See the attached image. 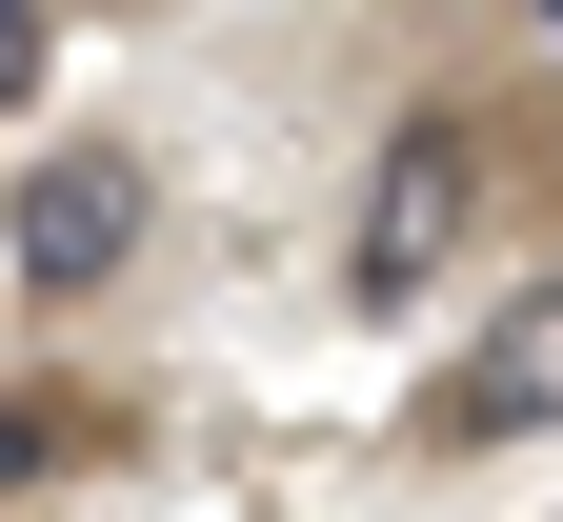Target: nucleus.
<instances>
[{
  "label": "nucleus",
  "mask_w": 563,
  "mask_h": 522,
  "mask_svg": "<svg viewBox=\"0 0 563 522\" xmlns=\"http://www.w3.org/2000/svg\"><path fill=\"white\" fill-rule=\"evenodd\" d=\"M463 221H483V121H402V141H383L363 242H342V262H363V302H422V262H443Z\"/></svg>",
  "instance_id": "obj_1"
},
{
  "label": "nucleus",
  "mask_w": 563,
  "mask_h": 522,
  "mask_svg": "<svg viewBox=\"0 0 563 522\" xmlns=\"http://www.w3.org/2000/svg\"><path fill=\"white\" fill-rule=\"evenodd\" d=\"M121 242H141V162L121 141H60V162L21 181V281L81 302V281H121Z\"/></svg>",
  "instance_id": "obj_2"
},
{
  "label": "nucleus",
  "mask_w": 563,
  "mask_h": 522,
  "mask_svg": "<svg viewBox=\"0 0 563 522\" xmlns=\"http://www.w3.org/2000/svg\"><path fill=\"white\" fill-rule=\"evenodd\" d=\"M422 422H443V442H543V422H563V281H523V302L443 362V402H422Z\"/></svg>",
  "instance_id": "obj_3"
},
{
  "label": "nucleus",
  "mask_w": 563,
  "mask_h": 522,
  "mask_svg": "<svg viewBox=\"0 0 563 522\" xmlns=\"http://www.w3.org/2000/svg\"><path fill=\"white\" fill-rule=\"evenodd\" d=\"M60 442H81V422H60V402H0V482H41Z\"/></svg>",
  "instance_id": "obj_4"
},
{
  "label": "nucleus",
  "mask_w": 563,
  "mask_h": 522,
  "mask_svg": "<svg viewBox=\"0 0 563 522\" xmlns=\"http://www.w3.org/2000/svg\"><path fill=\"white\" fill-rule=\"evenodd\" d=\"M0 101H41V21H21V0H0Z\"/></svg>",
  "instance_id": "obj_5"
}]
</instances>
